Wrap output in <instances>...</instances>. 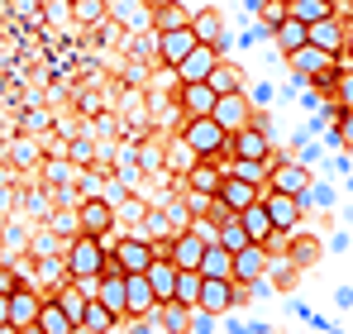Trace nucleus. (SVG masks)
I'll use <instances>...</instances> for the list:
<instances>
[{
	"mask_svg": "<svg viewBox=\"0 0 353 334\" xmlns=\"http://www.w3.org/2000/svg\"><path fill=\"white\" fill-rule=\"evenodd\" d=\"M105 258H110V244L96 239V234H77L62 253V273L72 282H101L105 273Z\"/></svg>",
	"mask_w": 353,
	"mask_h": 334,
	"instance_id": "obj_1",
	"label": "nucleus"
},
{
	"mask_svg": "<svg viewBox=\"0 0 353 334\" xmlns=\"http://www.w3.org/2000/svg\"><path fill=\"white\" fill-rule=\"evenodd\" d=\"M176 139L196 153V158H220L230 148V129L215 119V115H196V119H181Z\"/></svg>",
	"mask_w": 353,
	"mask_h": 334,
	"instance_id": "obj_2",
	"label": "nucleus"
},
{
	"mask_svg": "<svg viewBox=\"0 0 353 334\" xmlns=\"http://www.w3.org/2000/svg\"><path fill=\"white\" fill-rule=\"evenodd\" d=\"M110 244V239H105ZM158 258V248H153V239H139V234H124L110 244V263H115L124 277H134V273H148V263Z\"/></svg>",
	"mask_w": 353,
	"mask_h": 334,
	"instance_id": "obj_3",
	"label": "nucleus"
},
{
	"mask_svg": "<svg viewBox=\"0 0 353 334\" xmlns=\"http://www.w3.org/2000/svg\"><path fill=\"white\" fill-rule=\"evenodd\" d=\"M205 244H210V239H205L201 229H191V224H186L181 234H172V239H168V258H172V263L181 268V273H201Z\"/></svg>",
	"mask_w": 353,
	"mask_h": 334,
	"instance_id": "obj_4",
	"label": "nucleus"
},
{
	"mask_svg": "<svg viewBox=\"0 0 353 334\" xmlns=\"http://www.w3.org/2000/svg\"><path fill=\"white\" fill-rule=\"evenodd\" d=\"M292 77H296V86H310L315 77H325V72H334V62L339 57L334 53H325V48H315V43H305V48H296L292 57Z\"/></svg>",
	"mask_w": 353,
	"mask_h": 334,
	"instance_id": "obj_5",
	"label": "nucleus"
},
{
	"mask_svg": "<svg viewBox=\"0 0 353 334\" xmlns=\"http://www.w3.org/2000/svg\"><path fill=\"white\" fill-rule=\"evenodd\" d=\"M220 57H225V53H220L215 43H196V48L172 67V77H176V81H210V72L220 67Z\"/></svg>",
	"mask_w": 353,
	"mask_h": 334,
	"instance_id": "obj_6",
	"label": "nucleus"
},
{
	"mask_svg": "<svg viewBox=\"0 0 353 334\" xmlns=\"http://www.w3.org/2000/svg\"><path fill=\"white\" fill-rule=\"evenodd\" d=\"M268 268H272L268 244H248V248H239V253H234V282H239V286H258V282H268Z\"/></svg>",
	"mask_w": 353,
	"mask_h": 334,
	"instance_id": "obj_7",
	"label": "nucleus"
},
{
	"mask_svg": "<svg viewBox=\"0 0 353 334\" xmlns=\"http://www.w3.org/2000/svg\"><path fill=\"white\" fill-rule=\"evenodd\" d=\"M77 220H81V234H96V239H110V224L119 220L115 215V201L110 196H91L77 206Z\"/></svg>",
	"mask_w": 353,
	"mask_h": 334,
	"instance_id": "obj_8",
	"label": "nucleus"
},
{
	"mask_svg": "<svg viewBox=\"0 0 353 334\" xmlns=\"http://www.w3.org/2000/svg\"><path fill=\"white\" fill-rule=\"evenodd\" d=\"M91 296H96L115 320H129V277H124V273L105 268V273H101V286H96Z\"/></svg>",
	"mask_w": 353,
	"mask_h": 334,
	"instance_id": "obj_9",
	"label": "nucleus"
},
{
	"mask_svg": "<svg viewBox=\"0 0 353 334\" xmlns=\"http://www.w3.org/2000/svg\"><path fill=\"white\" fill-rule=\"evenodd\" d=\"M263 206H268V215H272V224H277V234H292L296 224H301V215H305V201L301 196H287V191H263Z\"/></svg>",
	"mask_w": 353,
	"mask_h": 334,
	"instance_id": "obj_10",
	"label": "nucleus"
},
{
	"mask_svg": "<svg viewBox=\"0 0 353 334\" xmlns=\"http://www.w3.org/2000/svg\"><path fill=\"white\" fill-rule=\"evenodd\" d=\"M215 101H220V91H215L210 81H181V91H176V110H181V119L215 115Z\"/></svg>",
	"mask_w": 353,
	"mask_h": 334,
	"instance_id": "obj_11",
	"label": "nucleus"
},
{
	"mask_svg": "<svg viewBox=\"0 0 353 334\" xmlns=\"http://www.w3.org/2000/svg\"><path fill=\"white\" fill-rule=\"evenodd\" d=\"M215 119H220L230 134L248 129V124H253V101H248V91H225V96L215 101Z\"/></svg>",
	"mask_w": 353,
	"mask_h": 334,
	"instance_id": "obj_12",
	"label": "nucleus"
},
{
	"mask_svg": "<svg viewBox=\"0 0 353 334\" xmlns=\"http://www.w3.org/2000/svg\"><path fill=\"white\" fill-rule=\"evenodd\" d=\"M196 43H201V39H196L191 24H181V29H163V34H158V57H163V67H176Z\"/></svg>",
	"mask_w": 353,
	"mask_h": 334,
	"instance_id": "obj_13",
	"label": "nucleus"
},
{
	"mask_svg": "<svg viewBox=\"0 0 353 334\" xmlns=\"http://www.w3.org/2000/svg\"><path fill=\"white\" fill-rule=\"evenodd\" d=\"M310 172H305V163H272V177H268V186L272 191H287V196H305L310 191Z\"/></svg>",
	"mask_w": 353,
	"mask_h": 334,
	"instance_id": "obj_14",
	"label": "nucleus"
},
{
	"mask_svg": "<svg viewBox=\"0 0 353 334\" xmlns=\"http://www.w3.org/2000/svg\"><path fill=\"white\" fill-rule=\"evenodd\" d=\"M225 172H230V167H215V158H201V163L186 172V191H196V196H220Z\"/></svg>",
	"mask_w": 353,
	"mask_h": 334,
	"instance_id": "obj_15",
	"label": "nucleus"
},
{
	"mask_svg": "<svg viewBox=\"0 0 353 334\" xmlns=\"http://www.w3.org/2000/svg\"><path fill=\"white\" fill-rule=\"evenodd\" d=\"M230 158H272V139L258 124H248V129L230 134Z\"/></svg>",
	"mask_w": 353,
	"mask_h": 334,
	"instance_id": "obj_16",
	"label": "nucleus"
},
{
	"mask_svg": "<svg viewBox=\"0 0 353 334\" xmlns=\"http://www.w3.org/2000/svg\"><path fill=\"white\" fill-rule=\"evenodd\" d=\"M43 301H48V296H39L34 286H19V291L10 296V325H14V330H24V325H39V311H43Z\"/></svg>",
	"mask_w": 353,
	"mask_h": 334,
	"instance_id": "obj_17",
	"label": "nucleus"
},
{
	"mask_svg": "<svg viewBox=\"0 0 353 334\" xmlns=\"http://www.w3.org/2000/svg\"><path fill=\"white\" fill-rule=\"evenodd\" d=\"M263 191L268 186H253V181H243V177H234V172H225V186H220V201L230 206V210H248L253 201H263Z\"/></svg>",
	"mask_w": 353,
	"mask_h": 334,
	"instance_id": "obj_18",
	"label": "nucleus"
},
{
	"mask_svg": "<svg viewBox=\"0 0 353 334\" xmlns=\"http://www.w3.org/2000/svg\"><path fill=\"white\" fill-rule=\"evenodd\" d=\"M158 311V291L148 286V273H134L129 277V320H148Z\"/></svg>",
	"mask_w": 353,
	"mask_h": 334,
	"instance_id": "obj_19",
	"label": "nucleus"
},
{
	"mask_svg": "<svg viewBox=\"0 0 353 334\" xmlns=\"http://www.w3.org/2000/svg\"><path fill=\"white\" fill-rule=\"evenodd\" d=\"M176 273H181V268H176V263L168 258V253H158V258L148 263V286L158 291V306L176 296Z\"/></svg>",
	"mask_w": 353,
	"mask_h": 334,
	"instance_id": "obj_20",
	"label": "nucleus"
},
{
	"mask_svg": "<svg viewBox=\"0 0 353 334\" xmlns=\"http://www.w3.org/2000/svg\"><path fill=\"white\" fill-rule=\"evenodd\" d=\"M272 43H277V53L282 57H292L296 48H305L310 43V24H301V19H282V24H272Z\"/></svg>",
	"mask_w": 353,
	"mask_h": 334,
	"instance_id": "obj_21",
	"label": "nucleus"
},
{
	"mask_svg": "<svg viewBox=\"0 0 353 334\" xmlns=\"http://www.w3.org/2000/svg\"><path fill=\"white\" fill-rule=\"evenodd\" d=\"M310 43H315V48H325V53H334V57H349V53H344V19H339V14H330V19L310 24Z\"/></svg>",
	"mask_w": 353,
	"mask_h": 334,
	"instance_id": "obj_22",
	"label": "nucleus"
},
{
	"mask_svg": "<svg viewBox=\"0 0 353 334\" xmlns=\"http://www.w3.org/2000/svg\"><path fill=\"white\" fill-rule=\"evenodd\" d=\"M239 220H243V229H248L253 244H272V239H277V224H272V215H268L263 201H253L248 210H239Z\"/></svg>",
	"mask_w": 353,
	"mask_h": 334,
	"instance_id": "obj_23",
	"label": "nucleus"
},
{
	"mask_svg": "<svg viewBox=\"0 0 353 334\" xmlns=\"http://www.w3.org/2000/svg\"><path fill=\"white\" fill-rule=\"evenodd\" d=\"M191 29H196L201 43H215L220 53L230 48V39H225V14H220V10H201V14H191Z\"/></svg>",
	"mask_w": 353,
	"mask_h": 334,
	"instance_id": "obj_24",
	"label": "nucleus"
},
{
	"mask_svg": "<svg viewBox=\"0 0 353 334\" xmlns=\"http://www.w3.org/2000/svg\"><path fill=\"white\" fill-rule=\"evenodd\" d=\"M153 320H158V330H163V334H191V306H181V301H163V306L153 311Z\"/></svg>",
	"mask_w": 353,
	"mask_h": 334,
	"instance_id": "obj_25",
	"label": "nucleus"
},
{
	"mask_svg": "<svg viewBox=\"0 0 353 334\" xmlns=\"http://www.w3.org/2000/svg\"><path fill=\"white\" fill-rule=\"evenodd\" d=\"M201 273H205V277H234V253H230L220 239H210V244H205V258H201Z\"/></svg>",
	"mask_w": 353,
	"mask_h": 334,
	"instance_id": "obj_26",
	"label": "nucleus"
},
{
	"mask_svg": "<svg viewBox=\"0 0 353 334\" xmlns=\"http://www.w3.org/2000/svg\"><path fill=\"white\" fill-rule=\"evenodd\" d=\"M39 325H43V334H77V330H81V325H77V320L62 311L53 296L43 301V311H39Z\"/></svg>",
	"mask_w": 353,
	"mask_h": 334,
	"instance_id": "obj_27",
	"label": "nucleus"
},
{
	"mask_svg": "<svg viewBox=\"0 0 353 334\" xmlns=\"http://www.w3.org/2000/svg\"><path fill=\"white\" fill-rule=\"evenodd\" d=\"M287 14L301 19V24H320V19H330V14H334V0H292V5H287Z\"/></svg>",
	"mask_w": 353,
	"mask_h": 334,
	"instance_id": "obj_28",
	"label": "nucleus"
},
{
	"mask_svg": "<svg viewBox=\"0 0 353 334\" xmlns=\"http://www.w3.org/2000/svg\"><path fill=\"white\" fill-rule=\"evenodd\" d=\"M230 172L243 177V181H253V186H268V177H272V158H234Z\"/></svg>",
	"mask_w": 353,
	"mask_h": 334,
	"instance_id": "obj_29",
	"label": "nucleus"
},
{
	"mask_svg": "<svg viewBox=\"0 0 353 334\" xmlns=\"http://www.w3.org/2000/svg\"><path fill=\"white\" fill-rule=\"evenodd\" d=\"M115 325H119V320L96 301V296H91V301H86V315H81V330H86V334H110Z\"/></svg>",
	"mask_w": 353,
	"mask_h": 334,
	"instance_id": "obj_30",
	"label": "nucleus"
},
{
	"mask_svg": "<svg viewBox=\"0 0 353 334\" xmlns=\"http://www.w3.org/2000/svg\"><path fill=\"white\" fill-rule=\"evenodd\" d=\"M201 286H205V273H176V296L172 301H181V306H201Z\"/></svg>",
	"mask_w": 353,
	"mask_h": 334,
	"instance_id": "obj_31",
	"label": "nucleus"
},
{
	"mask_svg": "<svg viewBox=\"0 0 353 334\" xmlns=\"http://www.w3.org/2000/svg\"><path fill=\"white\" fill-rule=\"evenodd\" d=\"M181 24H191V14L181 10V0H176V5H163V10H153V34H163V29H181Z\"/></svg>",
	"mask_w": 353,
	"mask_h": 334,
	"instance_id": "obj_32",
	"label": "nucleus"
},
{
	"mask_svg": "<svg viewBox=\"0 0 353 334\" xmlns=\"http://www.w3.org/2000/svg\"><path fill=\"white\" fill-rule=\"evenodd\" d=\"M220 244H225V248H230V253H239V248H248V244H253V239H248V229H243V220H225L220 224Z\"/></svg>",
	"mask_w": 353,
	"mask_h": 334,
	"instance_id": "obj_33",
	"label": "nucleus"
},
{
	"mask_svg": "<svg viewBox=\"0 0 353 334\" xmlns=\"http://www.w3.org/2000/svg\"><path fill=\"white\" fill-rule=\"evenodd\" d=\"M210 86H215L220 96H225V91H243V77H239V67H230V62L220 57V67L210 72Z\"/></svg>",
	"mask_w": 353,
	"mask_h": 334,
	"instance_id": "obj_34",
	"label": "nucleus"
},
{
	"mask_svg": "<svg viewBox=\"0 0 353 334\" xmlns=\"http://www.w3.org/2000/svg\"><path fill=\"white\" fill-rule=\"evenodd\" d=\"M330 101H339L344 110H353V62L334 77V91H330Z\"/></svg>",
	"mask_w": 353,
	"mask_h": 334,
	"instance_id": "obj_35",
	"label": "nucleus"
},
{
	"mask_svg": "<svg viewBox=\"0 0 353 334\" xmlns=\"http://www.w3.org/2000/svg\"><path fill=\"white\" fill-rule=\"evenodd\" d=\"M330 148H349L353 153V110L339 115V124L330 129Z\"/></svg>",
	"mask_w": 353,
	"mask_h": 334,
	"instance_id": "obj_36",
	"label": "nucleus"
},
{
	"mask_svg": "<svg viewBox=\"0 0 353 334\" xmlns=\"http://www.w3.org/2000/svg\"><path fill=\"white\" fill-rule=\"evenodd\" d=\"M287 253H292V268H310V263L320 258V244H315V239H296Z\"/></svg>",
	"mask_w": 353,
	"mask_h": 334,
	"instance_id": "obj_37",
	"label": "nucleus"
},
{
	"mask_svg": "<svg viewBox=\"0 0 353 334\" xmlns=\"http://www.w3.org/2000/svg\"><path fill=\"white\" fill-rule=\"evenodd\" d=\"M48 229H53V234H72V239H77V234H81V220H77V210H58V220L48 224Z\"/></svg>",
	"mask_w": 353,
	"mask_h": 334,
	"instance_id": "obj_38",
	"label": "nucleus"
},
{
	"mask_svg": "<svg viewBox=\"0 0 353 334\" xmlns=\"http://www.w3.org/2000/svg\"><path fill=\"white\" fill-rule=\"evenodd\" d=\"M215 320H220V315H210V311L196 306V311H191V334H215Z\"/></svg>",
	"mask_w": 353,
	"mask_h": 334,
	"instance_id": "obj_39",
	"label": "nucleus"
},
{
	"mask_svg": "<svg viewBox=\"0 0 353 334\" xmlns=\"http://www.w3.org/2000/svg\"><path fill=\"white\" fill-rule=\"evenodd\" d=\"M19 286H29V282L19 277V273H14V268H0V291H5V296H14V291H19Z\"/></svg>",
	"mask_w": 353,
	"mask_h": 334,
	"instance_id": "obj_40",
	"label": "nucleus"
},
{
	"mask_svg": "<svg viewBox=\"0 0 353 334\" xmlns=\"http://www.w3.org/2000/svg\"><path fill=\"white\" fill-rule=\"evenodd\" d=\"M248 101H253V106H268V101H272V86H253Z\"/></svg>",
	"mask_w": 353,
	"mask_h": 334,
	"instance_id": "obj_41",
	"label": "nucleus"
},
{
	"mask_svg": "<svg viewBox=\"0 0 353 334\" xmlns=\"http://www.w3.org/2000/svg\"><path fill=\"white\" fill-rule=\"evenodd\" d=\"M158 330V320H153V315H148V320H134V325H129V334H153Z\"/></svg>",
	"mask_w": 353,
	"mask_h": 334,
	"instance_id": "obj_42",
	"label": "nucleus"
},
{
	"mask_svg": "<svg viewBox=\"0 0 353 334\" xmlns=\"http://www.w3.org/2000/svg\"><path fill=\"white\" fill-rule=\"evenodd\" d=\"M344 53L353 57V14H349V19H344Z\"/></svg>",
	"mask_w": 353,
	"mask_h": 334,
	"instance_id": "obj_43",
	"label": "nucleus"
},
{
	"mask_svg": "<svg viewBox=\"0 0 353 334\" xmlns=\"http://www.w3.org/2000/svg\"><path fill=\"white\" fill-rule=\"evenodd\" d=\"M0 325H10V296L0 291Z\"/></svg>",
	"mask_w": 353,
	"mask_h": 334,
	"instance_id": "obj_44",
	"label": "nucleus"
},
{
	"mask_svg": "<svg viewBox=\"0 0 353 334\" xmlns=\"http://www.w3.org/2000/svg\"><path fill=\"white\" fill-rule=\"evenodd\" d=\"M148 10H163V5H176V0H143Z\"/></svg>",
	"mask_w": 353,
	"mask_h": 334,
	"instance_id": "obj_45",
	"label": "nucleus"
},
{
	"mask_svg": "<svg viewBox=\"0 0 353 334\" xmlns=\"http://www.w3.org/2000/svg\"><path fill=\"white\" fill-rule=\"evenodd\" d=\"M19 334H43V325H24V330H19Z\"/></svg>",
	"mask_w": 353,
	"mask_h": 334,
	"instance_id": "obj_46",
	"label": "nucleus"
},
{
	"mask_svg": "<svg viewBox=\"0 0 353 334\" xmlns=\"http://www.w3.org/2000/svg\"><path fill=\"white\" fill-rule=\"evenodd\" d=\"M0 334H19V330H14V325H0Z\"/></svg>",
	"mask_w": 353,
	"mask_h": 334,
	"instance_id": "obj_47",
	"label": "nucleus"
},
{
	"mask_svg": "<svg viewBox=\"0 0 353 334\" xmlns=\"http://www.w3.org/2000/svg\"><path fill=\"white\" fill-rule=\"evenodd\" d=\"M287 5H292V0H287Z\"/></svg>",
	"mask_w": 353,
	"mask_h": 334,
	"instance_id": "obj_48",
	"label": "nucleus"
},
{
	"mask_svg": "<svg viewBox=\"0 0 353 334\" xmlns=\"http://www.w3.org/2000/svg\"><path fill=\"white\" fill-rule=\"evenodd\" d=\"M110 334H115V330H110Z\"/></svg>",
	"mask_w": 353,
	"mask_h": 334,
	"instance_id": "obj_49",
	"label": "nucleus"
},
{
	"mask_svg": "<svg viewBox=\"0 0 353 334\" xmlns=\"http://www.w3.org/2000/svg\"><path fill=\"white\" fill-rule=\"evenodd\" d=\"M349 62H353V57H349Z\"/></svg>",
	"mask_w": 353,
	"mask_h": 334,
	"instance_id": "obj_50",
	"label": "nucleus"
}]
</instances>
